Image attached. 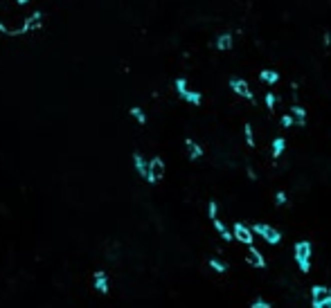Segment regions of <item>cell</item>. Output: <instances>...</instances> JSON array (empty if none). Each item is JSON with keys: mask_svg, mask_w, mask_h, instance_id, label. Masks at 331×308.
I'll return each instance as SVG.
<instances>
[{"mask_svg": "<svg viewBox=\"0 0 331 308\" xmlns=\"http://www.w3.org/2000/svg\"><path fill=\"white\" fill-rule=\"evenodd\" d=\"M244 135H246V142H248V146H254V133H252V126H250V124H246Z\"/></svg>", "mask_w": 331, "mask_h": 308, "instance_id": "obj_21", "label": "cell"}, {"mask_svg": "<svg viewBox=\"0 0 331 308\" xmlns=\"http://www.w3.org/2000/svg\"><path fill=\"white\" fill-rule=\"evenodd\" d=\"M18 5H28V2H32V0H16Z\"/></svg>", "mask_w": 331, "mask_h": 308, "instance_id": "obj_29", "label": "cell"}, {"mask_svg": "<svg viewBox=\"0 0 331 308\" xmlns=\"http://www.w3.org/2000/svg\"><path fill=\"white\" fill-rule=\"evenodd\" d=\"M162 178H164V160L162 158H151L144 180L149 182V185H158Z\"/></svg>", "mask_w": 331, "mask_h": 308, "instance_id": "obj_4", "label": "cell"}, {"mask_svg": "<svg viewBox=\"0 0 331 308\" xmlns=\"http://www.w3.org/2000/svg\"><path fill=\"white\" fill-rule=\"evenodd\" d=\"M329 43H331V34L326 32V34H324V45H329Z\"/></svg>", "mask_w": 331, "mask_h": 308, "instance_id": "obj_28", "label": "cell"}, {"mask_svg": "<svg viewBox=\"0 0 331 308\" xmlns=\"http://www.w3.org/2000/svg\"><path fill=\"white\" fill-rule=\"evenodd\" d=\"M293 252H295V263L300 266V270L302 272L311 270V243L308 241H298Z\"/></svg>", "mask_w": 331, "mask_h": 308, "instance_id": "obj_1", "label": "cell"}, {"mask_svg": "<svg viewBox=\"0 0 331 308\" xmlns=\"http://www.w3.org/2000/svg\"><path fill=\"white\" fill-rule=\"evenodd\" d=\"M286 200H288V198H286L284 191H277V194H275V203L277 205H286Z\"/></svg>", "mask_w": 331, "mask_h": 308, "instance_id": "obj_25", "label": "cell"}, {"mask_svg": "<svg viewBox=\"0 0 331 308\" xmlns=\"http://www.w3.org/2000/svg\"><path fill=\"white\" fill-rule=\"evenodd\" d=\"M214 227H216V232H218V234H221V239H223V241H228V243H230V241H234V239H232V232L228 230L226 225H223V221L214 218Z\"/></svg>", "mask_w": 331, "mask_h": 308, "instance_id": "obj_17", "label": "cell"}, {"mask_svg": "<svg viewBox=\"0 0 331 308\" xmlns=\"http://www.w3.org/2000/svg\"><path fill=\"white\" fill-rule=\"evenodd\" d=\"M311 297H313V304L324 302V299H331V288H326V286H313V288H311Z\"/></svg>", "mask_w": 331, "mask_h": 308, "instance_id": "obj_11", "label": "cell"}, {"mask_svg": "<svg viewBox=\"0 0 331 308\" xmlns=\"http://www.w3.org/2000/svg\"><path fill=\"white\" fill-rule=\"evenodd\" d=\"M41 25H43V14L41 11H34V14H30L28 18H25V23L18 27V32L32 34V32H36V29H41Z\"/></svg>", "mask_w": 331, "mask_h": 308, "instance_id": "obj_6", "label": "cell"}, {"mask_svg": "<svg viewBox=\"0 0 331 308\" xmlns=\"http://www.w3.org/2000/svg\"><path fill=\"white\" fill-rule=\"evenodd\" d=\"M133 167H136V171L140 173L142 178H146V169H149V162H146V160L142 158L140 153H133Z\"/></svg>", "mask_w": 331, "mask_h": 308, "instance_id": "obj_13", "label": "cell"}, {"mask_svg": "<svg viewBox=\"0 0 331 308\" xmlns=\"http://www.w3.org/2000/svg\"><path fill=\"white\" fill-rule=\"evenodd\" d=\"M290 117L295 119V124L304 126V124H306V110H304L302 106H290Z\"/></svg>", "mask_w": 331, "mask_h": 308, "instance_id": "obj_14", "label": "cell"}, {"mask_svg": "<svg viewBox=\"0 0 331 308\" xmlns=\"http://www.w3.org/2000/svg\"><path fill=\"white\" fill-rule=\"evenodd\" d=\"M0 34H5V36H20V32L18 29H14V27H7L2 20H0Z\"/></svg>", "mask_w": 331, "mask_h": 308, "instance_id": "obj_19", "label": "cell"}, {"mask_svg": "<svg viewBox=\"0 0 331 308\" xmlns=\"http://www.w3.org/2000/svg\"><path fill=\"white\" fill-rule=\"evenodd\" d=\"M174 86H176V92L180 95V99H185L187 104H192V106H200L203 95L196 92V90H190V88H187V79L185 77H178L176 81H174Z\"/></svg>", "mask_w": 331, "mask_h": 308, "instance_id": "obj_2", "label": "cell"}, {"mask_svg": "<svg viewBox=\"0 0 331 308\" xmlns=\"http://www.w3.org/2000/svg\"><path fill=\"white\" fill-rule=\"evenodd\" d=\"M208 214H210V218H218V205H216V200H210V205H208Z\"/></svg>", "mask_w": 331, "mask_h": 308, "instance_id": "obj_22", "label": "cell"}, {"mask_svg": "<svg viewBox=\"0 0 331 308\" xmlns=\"http://www.w3.org/2000/svg\"><path fill=\"white\" fill-rule=\"evenodd\" d=\"M128 115H131V117L136 119L140 126H144V124H146V113L140 108V106H131V108H128Z\"/></svg>", "mask_w": 331, "mask_h": 308, "instance_id": "obj_16", "label": "cell"}, {"mask_svg": "<svg viewBox=\"0 0 331 308\" xmlns=\"http://www.w3.org/2000/svg\"><path fill=\"white\" fill-rule=\"evenodd\" d=\"M185 149H187L190 160H200V158H203V146H200L198 142H194L192 137H187V140H185Z\"/></svg>", "mask_w": 331, "mask_h": 308, "instance_id": "obj_10", "label": "cell"}, {"mask_svg": "<svg viewBox=\"0 0 331 308\" xmlns=\"http://www.w3.org/2000/svg\"><path fill=\"white\" fill-rule=\"evenodd\" d=\"M250 308H270V304H268V302H264V299H257V302H254Z\"/></svg>", "mask_w": 331, "mask_h": 308, "instance_id": "obj_26", "label": "cell"}, {"mask_svg": "<svg viewBox=\"0 0 331 308\" xmlns=\"http://www.w3.org/2000/svg\"><path fill=\"white\" fill-rule=\"evenodd\" d=\"M210 268H212L214 272H226L228 266L223 261H218V259H210Z\"/></svg>", "mask_w": 331, "mask_h": 308, "instance_id": "obj_20", "label": "cell"}, {"mask_svg": "<svg viewBox=\"0 0 331 308\" xmlns=\"http://www.w3.org/2000/svg\"><path fill=\"white\" fill-rule=\"evenodd\" d=\"M264 99H266V108H268V110H272V108H275L277 97L272 95V92H266V97H264Z\"/></svg>", "mask_w": 331, "mask_h": 308, "instance_id": "obj_23", "label": "cell"}, {"mask_svg": "<svg viewBox=\"0 0 331 308\" xmlns=\"http://www.w3.org/2000/svg\"><path fill=\"white\" fill-rule=\"evenodd\" d=\"M216 50H218V52H230V50H232V34H230V32L218 34V38H216Z\"/></svg>", "mask_w": 331, "mask_h": 308, "instance_id": "obj_12", "label": "cell"}, {"mask_svg": "<svg viewBox=\"0 0 331 308\" xmlns=\"http://www.w3.org/2000/svg\"><path fill=\"white\" fill-rule=\"evenodd\" d=\"M230 88H232V90H234L239 97H246L248 101L254 99V95H252V90H250V86H248V81H246V79L232 77V79H230Z\"/></svg>", "mask_w": 331, "mask_h": 308, "instance_id": "obj_7", "label": "cell"}, {"mask_svg": "<svg viewBox=\"0 0 331 308\" xmlns=\"http://www.w3.org/2000/svg\"><path fill=\"white\" fill-rule=\"evenodd\" d=\"M293 124H295V119L290 117V115H282V126H284V128H290Z\"/></svg>", "mask_w": 331, "mask_h": 308, "instance_id": "obj_24", "label": "cell"}, {"mask_svg": "<svg viewBox=\"0 0 331 308\" xmlns=\"http://www.w3.org/2000/svg\"><path fill=\"white\" fill-rule=\"evenodd\" d=\"M232 239H236L244 245H252L254 234H252V230H250L248 225H244V223H234V227H232Z\"/></svg>", "mask_w": 331, "mask_h": 308, "instance_id": "obj_5", "label": "cell"}, {"mask_svg": "<svg viewBox=\"0 0 331 308\" xmlns=\"http://www.w3.org/2000/svg\"><path fill=\"white\" fill-rule=\"evenodd\" d=\"M313 308H331V299H324V302L313 304Z\"/></svg>", "mask_w": 331, "mask_h": 308, "instance_id": "obj_27", "label": "cell"}, {"mask_svg": "<svg viewBox=\"0 0 331 308\" xmlns=\"http://www.w3.org/2000/svg\"><path fill=\"white\" fill-rule=\"evenodd\" d=\"M250 230H252V234L262 236L268 245H277L282 241V232L275 230V227H270V225H266V223H254Z\"/></svg>", "mask_w": 331, "mask_h": 308, "instance_id": "obj_3", "label": "cell"}, {"mask_svg": "<svg viewBox=\"0 0 331 308\" xmlns=\"http://www.w3.org/2000/svg\"><path fill=\"white\" fill-rule=\"evenodd\" d=\"M92 288H95L100 295H108V290H110L108 275H106V272H102V270H97L95 275H92Z\"/></svg>", "mask_w": 331, "mask_h": 308, "instance_id": "obj_8", "label": "cell"}, {"mask_svg": "<svg viewBox=\"0 0 331 308\" xmlns=\"http://www.w3.org/2000/svg\"><path fill=\"white\" fill-rule=\"evenodd\" d=\"M259 79H262L264 83H277L280 81V72H277V70H262V72H259Z\"/></svg>", "mask_w": 331, "mask_h": 308, "instance_id": "obj_15", "label": "cell"}, {"mask_svg": "<svg viewBox=\"0 0 331 308\" xmlns=\"http://www.w3.org/2000/svg\"><path fill=\"white\" fill-rule=\"evenodd\" d=\"M284 149H286V140L284 137H275L272 140V158H282V153H284Z\"/></svg>", "mask_w": 331, "mask_h": 308, "instance_id": "obj_18", "label": "cell"}, {"mask_svg": "<svg viewBox=\"0 0 331 308\" xmlns=\"http://www.w3.org/2000/svg\"><path fill=\"white\" fill-rule=\"evenodd\" d=\"M246 263L252 268H266V259L262 257V252H259L257 248H252V245H248V252H246Z\"/></svg>", "mask_w": 331, "mask_h": 308, "instance_id": "obj_9", "label": "cell"}]
</instances>
